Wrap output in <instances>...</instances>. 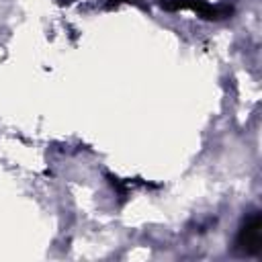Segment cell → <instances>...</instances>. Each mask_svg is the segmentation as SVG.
<instances>
[{
    "label": "cell",
    "instance_id": "6da1fadb",
    "mask_svg": "<svg viewBox=\"0 0 262 262\" xmlns=\"http://www.w3.org/2000/svg\"><path fill=\"white\" fill-rule=\"evenodd\" d=\"M235 246L248 256H258L262 252V215L258 211L250 213L244 219L235 237Z\"/></svg>",
    "mask_w": 262,
    "mask_h": 262
},
{
    "label": "cell",
    "instance_id": "7a4b0ae2",
    "mask_svg": "<svg viewBox=\"0 0 262 262\" xmlns=\"http://www.w3.org/2000/svg\"><path fill=\"white\" fill-rule=\"evenodd\" d=\"M162 8L166 10H192L203 18L219 20L231 14V6H211L205 0H164Z\"/></svg>",
    "mask_w": 262,
    "mask_h": 262
},
{
    "label": "cell",
    "instance_id": "3957f363",
    "mask_svg": "<svg viewBox=\"0 0 262 262\" xmlns=\"http://www.w3.org/2000/svg\"><path fill=\"white\" fill-rule=\"evenodd\" d=\"M113 2H137V0H113Z\"/></svg>",
    "mask_w": 262,
    "mask_h": 262
}]
</instances>
